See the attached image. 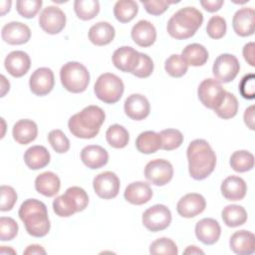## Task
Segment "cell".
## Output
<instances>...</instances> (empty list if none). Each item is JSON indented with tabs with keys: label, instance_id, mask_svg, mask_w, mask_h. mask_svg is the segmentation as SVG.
I'll return each instance as SVG.
<instances>
[{
	"label": "cell",
	"instance_id": "16",
	"mask_svg": "<svg viewBox=\"0 0 255 255\" xmlns=\"http://www.w3.org/2000/svg\"><path fill=\"white\" fill-rule=\"evenodd\" d=\"M113 63L117 69L132 74L139 64V52L129 46L120 47L113 54Z\"/></svg>",
	"mask_w": 255,
	"mask_h": 255
},
{
	"label": "cell",
	"instance_id": "35",
	"mask_svg": "<svg viewBox=\"0 0 255 255\" xmlns=\"http://www.w3.org/2000/svg\"><path fill=\"white\" fill-rule=\"evenodd\" d=\"M106 138L108 143L115 148H124L129 140L128 131L121 125L115 124L109 127L106 131Z\"/></svg>",
	"mask_w": 255,
	"mask_h": 255
},
{
	"label": "cell",
	"instance_id": "10",
	"mask_svg": "<svg viewBox=\"0 0 255 255\" xmlns=\"http://www.w3.org/2000/svg\"><path fill=\"white\" fill-rule=\"evenodd\" d=\"M240 70L237 58L231 54L219 55L213 63L212 73L219 83H229L235 79Z\"/></svg>",
	"mask_w": 255,
	"mask_h": 255
},
{
	"label": "cell",
	"instance_id": "5",
	"mask_svg": "<svg viewBox=\"0 0 255 255\" xmlns=\"http://www.w3.org/2000/svg\"><path fill=\"white\" fill-rule=\"evenodd\" d=\"M89 203L87 192L79 186L69 187L53 201L54 212L60 217H69L86 209Z\"/></svg>",
	"mask_w": 255,
	"mask_h": 255
},
{
	"label": "cell",
	"instance_id": "15",
	"mask_svg": "<svg viewBox=\"0 0 255 255\" xmlns=\"http://www.w3.org/2000/svg\"><path fill=\"white\" fill-rule=\"evenodd\" d=\"M206 201L199 193H187L179 199L176 205L177 213L185 218H192L204 211Z\"/></svg>",
	"mask_w": 255,
	"mask_h": 255
},
{
	"label": "cell",
	"instance_id": "26",
	"mask_svg": "<svg viewBox=\"0 0 255 255\" xmlns=\"http://www.w3.org/2000/svg\"><path fill=\"white\" fill-rule=\"evenodd\" d=\"M220 188L223 197L230 201L243 199L247 191V185L245 181L236 175H230L226 177L221 183Z\"/></svg>",
	"mask_w": 255,
	"mask_h": 255
},
{
	"label": "cell",
	"instance_id": "31",
	"mask_svg": "<svg viewBox=\"0 0 255 255\" xmlns=\"http://www.w3.org/2000/svg\"><path fill=\"white\" fill-rule=\"evenodd\" d=\"M161 146V137L160 134L152 131L146 130L138 134L135 139L136 149L145 154H150L158 150Z\"/></svg>",
	"mask_w": 255,
	"mask_h": 255
},
{
	"label": "cell",
	"instance_id": "7",
	"mask_svg": "<svg viewBox=\"0 0 255 255\" xmlns=\"http://www.w3.org/2000/svg\"><path fill=\"white\" fill-rule=\"evenodd\" d=\"M124 83L120 77L112 73L102 74L96 81L94 92L99 100L106 104H116L124 94Z\"/></svg>",
	"mask_w": 255,
	"mask_h": 255
},
{
	"label": "cell",
	"instance_id": "32",
	"mask_svg": "<svg viewBox=\"0 0 255 255\" xmlns=\"http://www.w3.org/2000/svg\"><path fill=\"white\" fill-rule=\"evenodd\" d=\"M181 57L187 65L193 67L203 66L208 60V52L206 48L198 43L187 45L181 52Z\"/></svg>",
	"mask_w": 255,
	"mask_h": 255
},
{
	"label": "cell",
	"instance_id": "45",
	"mask_svg": "<svg viewBox=\"0 0 255 255\" xmlns=\"http://www.w3.org/2000/svg\"><path fill=\"white\" fill-rule=\"evenodd\" d=\"M19 227L18 223L11 217L2 216L0 218V239L9 241L16 237Z\"/></svg>",
	"mask_w": 255,
	"mask_h": 255
},
{
	"label": "cell",
	"instance_id": "8",
	"mask_svg": "<svg viewBox=\"0 0 255 255\" xmlns=\"http://www.w3.org/2000/svg\"><path fill=\"white\" fill-rule=\"evenodd\" d=\"M226 91L222 88L221 83L215 79H205L198 87L197 95L201 104L211 110H216L225 98Z\"/></svg>",
	"mask_w": 255,
	"mask_h": 255
},
{
	"label": "cell",
	"instance_id": "52",
	"mask_svg": "<svg viewBox=\"0 0 255 255\" xmlns=\"http://www.w3.org/2000/svg\"><path fill=\"white\" fill-rule=\"evenodd\" d=\"M244 123L250 129H254V106L248 107L244 112Z\"/></svg>",
	"mask_w": 255,
	"mask_h": 255
},
{
	"label": "cell",
	"instance_id": "38",
	"mask_svg": "<svg viewBox=\"0 0 255 255\" xmlns=\"http://www.w3.org/2000/svg\"><path fill=\"white\" fill-rule=\"evenodd\" d=\"M214 112L223 120H229L235 117L238 112V101L236 97L233 94L226 92L223 102L216 110H214Z\"/></svg>",
	"mask_w": 255,
	"mask_h": 255
},
{
	"label": "cell",
	"instance_id": "50",
	"mask_svg": "<svg viewBox=\"0 0 255 255\" xmlns=\"http://www.w3.org/2000/svg\"><path fill=\"white\" fill-rule=\"evenodd\" d=\"M200 4L207 12L213 13L218 11L222 7V5L224 4V1L223 0H201Z\"/></svg>",
	"mask_w": 255,
	"mask_h": 255
},
{
	"label": "cell",
	"instance_id": "13",
	"mask_svg": "<svg viewBox=\"0 0 255 255\" xmlns=\"http://www.w3.org/2000/svg\"><path fill=\"white\" fill-rule=\"evenodd\" d=\"M39 25L48 34H58L66 25V15L59 7L48 6L40 13Z\"/></svg>",
	"mask_w": 255,
	"mask_h": 255
},
{
	"label": "cell",
	"instance_id": "27",
	"mask_svg": "<svg viewBox=\"0 0 255 255\" xmlns=\"http://www.w3.org/2000/svg\"><path fill=\"white\" fill-rule=\"evenodd\" d=\"M13 138L20 144H28L35 140L38 134V128L32 120L24 119L18 121L12 130Z\"/></svg>",
	"mask_w": 255,
	"mask_h": 255
},
{
	"label": "cell",
	"instance_id": "22",
	"mask_svg": "<svg viewBox=\"0 0 255 255\" xmlns=\"http://www.w3.org/2000/svg\"><path fill=\"white\" fill-rule=\"evenodd\" d=\"M230 249L238 255H250L255 251V236L247 230L234 232L229 240Z\"/></svg>",
	"mask_w": 255,
	"mask_h": 255
},
{
	"label": "cell",
	"instance_id": "20",
	"mask_svg": "<svg viewBox=\"0 0 255 255\" xmlns=\"http://www.w3.org/2000/svg\"><path fill=\"white\" fill-rule=\"evenodd\" d=\"M220 234V225L213 218H203L195 225V235L197 239L205 245H212L216 243Z\"/></svg>",
	"mask_w": 255,
	"mask_h": 255
},
{
	"label": "cell",
	"instance_id": "4",
	"mask_svg": "<svg viewBox=\"0 0 255 255\" xmlns=\"http://www.w3.org/2000/svg\"><path fill=\"white\" fill-rule=\"evenodd\" d=\"M203 22L202 13L195 7H184L175 12L167 22L168 34L177 40L192 37Z\"/></svg>",
	"mask_w": 255,
	"mask_h": 255
},
{
	"label": "cell",
	"instance_id": "28",
	"mask_svg": "<svg viewBox=\"0 0 255 255\" xmlns=\"http://www.w3.org/2000/svg\"><path fill=\"white\" fill-rule=\"evenodd\" d=\"M61 187L59 176L52 171H45L39 174L35 179L36 190L47 197L56 195Z\"/></svg>",
	"mask_w": 255,
	"mask_h": 255
},
{
	"label": "cell",
	"instance_id": "36",
	"mask_svg": "<svg viewBox=\"0 0 255 255\" xmlns=\"http://www.w3.org/2000/svg\"><path fill=\"white\" fill-rule=\"evenodd\" d=\"M230 166L237 172H246L254 166V155L247 150H236L230 156Z\"/></svg>",
	"mask_w": 255,
	"mask_h": 255
},
{
	"label": "cell",
	"instance_id": "54",
	"mask_svg": "<svg viewBox=\"0 0 255 255\" xmlns=\"http://www.w3.org/2000/svg\"><path fill=\"white\" fill-rule=\"evenodd\" d=\"M10 88V84L9 82L6 80L5 76H1V97H4L5 94L9 91Z\"/></svg>",
	"mask_w": 255,
	"mask_h": 255
},
{
	"label": "cell",
	"instance_id": "6",
	"mask_svg": "<svg viewBox=\"0 0 255 255\" xmlns=\"http://www.w3.org/2000/svg\"><path fill=\"white\" fill-rule=\"evenodd\" d=\"M63 87L74 94L83 93L89 86L90 74L88 69L79 62H68L60 71Z\"/></svg>",
	"mask_w": 255,
	"mask_h": 255
},
{
	"label": "cell",
	"instance_id": "51",
	"mask_svg": "<svg viewBox=\"0 0 255 255\" xmlns=\"http://www.w3.org/2000/svg\"><path fill=\"white\" fill-rule=\"evenodd\" d=\"M254 43L250 42L244 45L243 47V57L245 59V61L251 66L254 67L255 66V62H254Z\"/></svg>",
	"mask_w": 255,
	"mask_h": 255
},
{
	"label": "cell",
	"instance_id": "56",
	"mask_svg": "<svg viewBox=\"0 0 255 255\" xmlns=\"http://www.w3.org/2000/svg\"><path fill=\"white\" fill-rule=\"evenodd\" d=\"M0 5H1V8H0V10H1V15L3 16V15H5L7 12H9L10 7H11V1H10V0L1 1Z\"/></svg>",
	"mask_w": 255,
	"mask_h": 255
},
{
	"label": "cell",
	"instance_id": "34",
	"mask_svg": "<svg viewBox=\"0 0 255 255\" xmlns=\"http://www.w3.org/2000/svg\"><path fill=\"white\" fill-rule=\"evenodd\" d=\"M138 12V6L132 0H120L114 6V15L121 23L131 21Z\"/></svg>",
	"mask_w": 255,
	"mask_h": 255
},
{
	"label": "cell",
	"instance_id": "53",
	"mask_svg": "<svg viewBox=\"0 0 255 255\" xmlns=\"http://www.w3.org/2000/svg\"><path fill=\"white\" fill-rule=\"evenodd\" d=\"M24 254L28 255V254H46V250L38 244H32L29 245L25 250H24Z\"/></svg>",
	"mask_w": 255,
	"mask_h": 255
},
{
	"label": "cell",
	"instance_id": "24",
	"mask_svg": "<svg viewBox=\"0 0 255 255\" xmlns=\"http://www.w3.org/2000/svg\"><path fill=\"white\" fill-rule=\"evenodd\" d=\"M124 196L128 202L134 205H141L151 199L152 189L144 181H135L126 187Z\"/></svg>",
	"mask_w": 255,
	"mask_h": 255
},
{
	"label": "cell",
	"instance_id": "19",
	"mask_svg": "<svg viewBox=\"0 0 255 255\" xmlns=\"http://www.w3.org/2000/svg\"><path fill=\"white\" fill-rule=\"evenodd\" d=\"M4 66L11 76L15 78H21L29 71L31 60L26 52L13 51L9 53L5 58Z\"/></svg>",
	"mask_w": 255,
	"mask_h": 255
},
{
	"label": "cell",
	"instance_id": "29",
	"mask_svg": "<svg viewBox=\"0 0 255 255\" xmlns=\"http://www.w3.org/2000/svg\"><path fill=\"white\" fill-rule=\"evenodd\" d=\"M116 35L115 28L108 22H99L89 30V40L96 46L110 44Z\"/></svg>",
	"mask_w": 255,
	"mask_h": 255
},
{
	"label": "cell",
	"instance_id": "11",
	"mask_svg": "<svg viewBox=\"0 0 255 255\" xmlns=\"http://www.w3.org/2000/svg\"><path fill=\"white\" fill-rule=\"evenodd\" d=\"M144 176L147 181L156 186L165 185L173 176L172 164L162 158L150 160L144 167Z\"/></svg>",
	"mask_w": 255,
	"mask_h": 255
},
{
	"label": "cell",
	"instance_id": "1",
	"mask_svg": "<svg viewBox=\"0 0 255 255\" xmlns=\"http://www.w3.org/2000/svg\"><path fill=\"white\" fill-rule=\"evenodd\" d=\"M186 155L189 174L195 180L206 178L215 168V152L205 139L192 140L187 147Z\"/></svg>",
	"mask_w": 255,
	"mask_h": 255
},
{
	"label": "cell",
	"instance_id": "43",
	"mask_svg": "<svg viewBox=\"0 0 255 255\" xmlns=\"http://www.w3.org/2000/svg\"><path fill=\"white\" fill-rule=\"evenodd\" d=\"M206 33L212 39H220L226 33V21L221 16H212L206 26Z\"/></svg>",
	"mask_w": 255,
	"mask_h": 255
},
{
	"label": "cell",
	"instance_id": "3",
	"mask_svg": "<svg viewBox=\"0 0 255 255\" xmlns=\"http://www.w3.org/2000/svg\"><path fill=\"white\" fill-rule=\"evenodd\" d=\"M106 115L98 106H88L80 113L72 116L68 122V128L73 135L79 138L95 137L104 124Z\"/></svg>",
	"mask_w": 255,
	"mask_h": 255
},
{
	"label": "cell",
	"instance_id": "42",
	"mask_svg": "<svg viewBox=\"0 0 255 255\" xmlns=\"http://www.w3.org/2000/svg\"><path fill=\"white\" fill-rule=\"evenodd\" d=\"M48 140L58 153H65L70 148V140L61 129H53L48 134Z\"/></svg>",
	"mask_w": 255,
	"mask_h": 255
},
{
	"label": "cell",
	"instance_id": "49",
	"mask_svg": "<svg viewBox=\"0 0 255 255\" xmlns=\"http://www.w3.org/2000/svg\"><path fill=\"white\" fill-rule=\"evenodd\" d=\"M141 3L148 14L158 16L166 11L169 4L174 2H169L164 0H149V1H141Z\"/></svg>",
	"mask_w": 255,
	"mask_h": 255
},
{
	"label": "cell",
	"instance_id": "46",
	"mask_svg": "<svg viewBox=\"0 0 255 255\" xmlns=\"http://www.w3.org/2000/svg\"><path fill=\"white\" fill-rule=\"evenodd\" d=\"M1 191V211H9L11 210L16 201H17V193L13 187L8 185H2L0 188Z\"/></svg>",
	"mask_w": 255,
	"mask_h": 255
},
{
	"label": "cell",
	"instance_id": "40",
	"mask_svg": "<svg viewBox=\"0 0 255 255\" xmlns=\"http://www.w3.org/2000/svg\"><path fill=\"white\" fill-rule=\"evenodd\" d=\"M161 137L160 148L164 150H172L181 145L183 142V134L175 128H166L159 132Z\"/></svg>",
	"mask_w": 255,
	"mask_h": 255
},
{
	"label": "cell",
	"instance_id": "9",
	"mask_svg": "<svg viewBox=\"0 0 255 255\" xmlns=\"http://www.w3.org/2000/svg\"><path fill=\"white\" fill-rule=\"evenodd\" d=\"M143 226L151 231L157 232L167 228L171 222V212L163 204H155L147 208L142 214Z\"/></svg>",
	"mask_w": 255,
	"mask_h": 255
},
{
	"label": "cell",
	"instance_id": "25",
	"mask_svg": "<svg viewBox=\"0 0 255 255\" xmlns=\"http://www.w3.org/2000/svg\"><path fill=\"white\" fill-rule=\"evenodd\" d=\"M130 35L136 45L146 48L155 42L156 30L149 21L140 20L133 25Z\"/></svg>",
	"mask_w": 255,
	"mask_h": 255
},
{
	"label": "cell",
	"instance_id": "33",
	"mask_svg": "<svg viewBox=\"0 0 255 255\" xmlns=\"http://www.w3.org/2000/svg\"><path fill=\"white\" fill-rule=\"evenodd\" d=\"M222 220L228 227H237L247 221V212L244 207L237 204H230L221 212Z\"/></svg>",
	"mask_w": 255,
	"mask_h": 255
},
{
	"label": "cell",
	"instance_id": "41",
	"mask_svg": "<svg viewBox=\"0 0 255 255\" xmlns=\"http://www.w3.org/2000/svg\"><path fill=\"white\" fill-rule=\"evenodd\" d=\"M150 254H166L177 255L178 249L176 244L169 238L162 237L154 240L149 246Z\"/></svg>",
	"mask_w": 255,
	"mask_h": 255
},
{
	"label": "cell",
	"instance_id": "44",
	"mask_svg": "<svg viewBox=\"0 0 255 255\" xmlns=\"http://www.w3.org/2000/svg\"><path fill=\"white\" fill-rule=\"evenodd\" d=\"M42 4L41 0H19L16 2V9L19 15L30 19L39 12Z\"/></svg>",
	"mask_w": 255,
	"mask_h": 255
},
{
	"label": "cell",
	"instance_id": "23",
	"mask_svg": "<svg viewBox=\"0 0 255 255\" xmlns=\"http://www.w3.org/2000/svg\"><path fill=\"white\" fill-rule=\"evenodd\" d=\"M81 159L87 167L91 169H98L107 164L109 160V153L103 146L91 144L82 149Z\"/></svg>",
	"mask_w": 255,
	"mask_h": 255
},
{
	"label": "cell",
	"instance_id": "30",
	"mask_svg": "<svg viewBox=\"0 0 255 255\" xmlns=\"http://www.w3.org/2000/svg\"><path fill=\"white\" fill-rule=\"evenodd\" d=\"M50 152L43 145H33L24 153V161L30 169H40L50 162Z\"/></svg>",
	"mask_w": 255,
	"mask_h": 255
},
{
	"label": "cell",
	"instance_id": "17",
	"mask_svg": "<svg viewBox=\"0 0 255 255\" xmlns=\"http://www.w3.org/2000/svg\"><path fill=\"white\" fill-rule=\"evenodd\" d=\"M1 36L2 39L10 45H22L30 40L31 30L26 24L13 21L3 26Z\"/></svg>",
	"mask_w": 255,
	"mask_h": 255
},
{
	"label": "cell",
	"instance_id": "12",
	"mask_svg": "<svg viewBox=\"0 0 255 255\" xmlns=\"http://www.w3.org/2000/svg\"><path fill=\"white\" fill-rule=\"evenodd\" d=\"M120 178L112 171L101 172L93 180L95 192L103 199L115 198L120 191Z\"/></svg>",
	"mask_w": 255,
	"mask_h": 255
},
{
	"label": "cell",
	"instance_id": "48",
	"mask_svg": "<svg viewBox=\"0 0 255 255\" xmlns=\"http://www.w3.org/2000/svg\"><path fill=\"white\" fill-rule=\"evenodd\" d=\"M153 71V62L149 56L139 53V64L132 72V75L137 78H147Z\"/></svg>",
	"mask_w": 255,
	"mask_h": 255
},
{
	"label": "cell",
	"instance_id": "2",
	"mask_svg": "<svg viewBox=\"0 0 255 255\" xmlns=\"http://www.w3.org/2000/svg\"><path fill=\"white\" fill-rule=\"evenodd\" d=\"M18 214L29 235L33 237H44L48 234L51 223L48 217L47 207L42 201L34 198L25 200L21 204Z\"/></svg>",
	"mask_w": 255,
	"mask_h": 255
},
{
	"label": "cell",
	"instance_id": "21",
	"mask_svg": "<svg viewBox=\"0 0 255 255\" xmlns=\"http://www.w3.org/2000/svg\"><path fill=\"white\" fill-rule=\"evenodd\" d=\"M254 9L241 8L236 11L232 19L234 32L241 37H248L254 34Z\"/></svg>",
	"mask_w": 255,
	"mask_h": 255
},
{
	"label": "cell",
	"instance_id": "14",
	"mask_svg": "<svg viewBox=\"0 0 255 255\" xmlns=\"http://www.w3.org/2000/svg\"><path fill=\"white\" fill-rule=\"evenodd\" d=\"M55 78L51 69L42 67L37 69L30 77L29 86L33 94L39 97L48 95L54 88Z\"/></svg>",
	"mask_w": 255,
	"mask_h": 255
},
{
	"label": "cell",
	"instance_id": "37",
	"mask_svg": "<svg viewBox=\"0 0 255 255\" xmlns=\"http://www.w3.org/2000/svg\"><path fill=\"white\" fill-rule=\"evenodd\" d=\"M74 10L81 20L88 21L99 14L100 3L97 0H76Z\"/></svg>",
	"mask_w": 255,
	"mask_h": 255
},
{
	"label": "cell",
	"instance_id": "39",
	"mask_svg": "<svg viewBox=\"0 0 255 255\" xmlns=\"http://www.w3.org/2000/svg\"><path fill=\"white\" fill-rule=\"evenodd\" d=\"M164 69L169 76L173 78H180L186 74L188 65L183 60L181 55L173 54L166 59L164 63Z\"/></svg>",
	"mask_w": 255,
	"mask_h": 255
},
{
	"label": "cell",
	"instance_id": "18",
	"mask_svg": "<svg viewBox=\"0 0 255 255\" xmlns=\"http://www.w3.org/2000/svg\"><path fill=\"white\" fill-rule=\"evenodd\" d=\"M126 115L134 121H141L145 119L150 112L148 100L140 94H132L128 96L124 105Z\"/></svg>",
	"mask_w": 255,
	"mask_h": 255
},
{
	"label": "cell",
	"instance_id": "47",
	"mask_svg": "<svg viewBox=\"0 0 255 255\" xmlns=\"http://www.w3.org/2000/svg\"><path fill=\"white\" fill-rule=\"evenodd\" d=\"M239 93L246 100H253L255 97V76L245 75L239 83Z\"/></svg>",
	"mask_w": 255,
	"mask_h": 255
},
{
	"label": "cell",
	"instance_id": "55",
	"mask_svg": "<svg viewBox=\"0 0 255 255\" xmlns=\"http://www.w3.org/2000/svg\"><path fill=\"white\" fill-rule=\"evenodd\" d=\"M184 254H204V252L199 249L197 246L195 245H192V246H188L184 251H183Z\"/></svg>",
	"mask_w": 255,
	"mask_h": 255
}]
</instances>
